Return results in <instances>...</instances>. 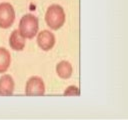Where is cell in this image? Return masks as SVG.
<instances>
[{"label":"cell","instance_id":"obj_4","mask_svg":"<svg viewBox=\"0 0 128 120\" xmlns=\"http://www.w3.org/2000/svg\"><path fill=\"white\" fill-rule=\"evenodd\" d=\"M15 20V10L8 2L0 3V28L7 29L12 26Z\"/></svg>","mask_w":128,"mask_h":120},{"label":"cell","instance_id":"obj_9","mask_svg":"<svg viewBox=\"0 0 128 120\" xmlns=\"http://www.w3.org/2000/svg\"><path fill=\"white\" fill-rule=\"evenodd\" d=\"M11 63V56L9 51L4 48L0 47V73H5Z\"/></svg>","mask_w":128,"mask_h":120},{"label":"cell","instance_id":"obj_1","mask_svg":"<svg viewBox=\"0 0 128 120\" xmlns=\"http://www.w3.org/2000/svg\"><path fill=\"white\" fill-rule=\"evenodd\" d=\"M65 12L64 9L58 4H52L48 7L45 13V22L52 30L60 29L65 23Z\"/></svg>","mask_w":128,"mask_h":120},{"label":"cell","instance_id":"obj_6","mask_svg":"<svg viewBox=\"0 0 128 120\" xmlns=\"http://www.w3.org/2000/svg\"><path fill=\"white\" fill-rule=\"evenodd\" d=\"M15 83L12 76L5 74L0 78V95L2 96H9L12 95L14 92Z\"/></svg>","mask_w":128,"mask_h":120},{"label":"cell","instance_id":"obj_10","mask_svg":"<svg viewBox=\"0 0 128 120\" xmlns=\"http://www.w3.org/2000/svg\"><path fill=\"white\" fill-rule=\"evenodd\" d=\"M64 95L65 96H79L80 95V90H79L78 87L72 85V86H69L65 89Z\"/></svg>","mask_w":128,"mask_h":120},{"label":"cell","instance_id":"obj_7","mask_svg":"<svg viewBox=\"0 0 128 120\" xmlns=\"http://www.w3.org/2000/svg\"><path fill=\"white\" fill-rule=\"evenodd\" d=\"M25 38L20 34L19 30L15 29L12 31L9 37V45L14 51H22L25 47Z\"/></svg>","mask_w":128,"mask_h":120},{"label":"cell","instance_id":"obj_3","mask_svg":"<svg viewBox=\"0 0 128 120\" xmlns=\"http://www.w3.org/2000/svg\"><path fill=\"white\" fill-rule=\"evenodd\" d=\"M25 94L27 96H42L45 94V84L41 77H30L25 85Z\"/></svg>","mask_w":128,"mask_h":120},{"label":"cell","instance_id":"obj_8","mask_svg":"<svg viewBox=\"0 0 128 120\" xmlns=\"http://www.w3.org/2000/svg\"><path fill=\"white\" fill-rule=\"evenodd\" d=\"M56 73L62 79H68L73 73V67L70 62L63 60L56 65Z\"/></svg>","mask_w":128,"mask_h":120},{"label":"cell","instance_id":"obj_2","mask_svg":"<svg viewBox=\"0 0 128 120\" xmlns=\"http://www.w3.org/2000/svg\"><path fill=\"white\" fill-rule=\"evenodd\" d=\"M38 18L33 14H25L19 22V32L25 39H31L38 33Z\"/></svg>","mask_w":128,"mask_h":120},{"label":"cell","instance_id":"obj_5","mask_svg":"<svg viewBox=\"0 0 128 120\" xmlns=\"http://www.w3.org/2000/svg\"><path fill=\"white\" fill-rule=\"evenodd\" d=\"M37 44L43 51L51 50L55 45V36L49 30H43L37 35Z\"/></svg>","mask_w":128,"mask_h":120}]
</instances>
